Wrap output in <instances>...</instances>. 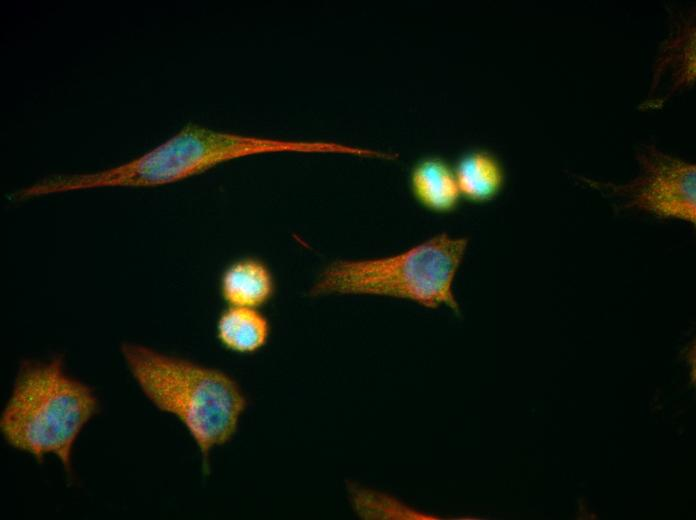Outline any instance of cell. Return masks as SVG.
<instances>
[{
  "mask_svg": "<svg viewBox=\"0 0 696 520\" xmlns=\"http://www.w3.org/2000/svg\"><path fill=\"white\" fill-rule=\"evenodd\" d=\"M270 336V321L258 308L228 306L216 322L219 343L233 353H257L267 345Z\"/></svg>",
  "mask_w": 696,
  "mask_h": 520,
  "instance_id": "ba28073f",
  "label": "cell"
},
{
  "mask_svg": "<svg viewBox=\"0 0 696 520\" xmlns=\"http://www.w3.org/2000/svg\"><path fill=\"white\" fill-rule=\"evenodd\" d=\"M408 182L414 200L429 212L450 214L459 206L461 194L454 168L441 156L418 159L410 169Z\"/></svg>",
  "mask_w": 696,
  "mask_h": 520,
  "instance_id": "52a82bcc",
  "label": "cell"
},
{
  "mask_svg": "<svg viewBox=\"0 0 696 520\" xmlns=\"http://www.w3.org/2000/svg\"><path fill=\"white\" fill-rule=\"evenodd\" d=\"M468 239L436 234L394 255L337 259L319 272L312 297L372 295L414 302L427 309L444 306L460 315L453 290Z\"/></svg>",
  "mask_w": 696,
  "mask_h": 520,
  "instance_id": "277c9868",
  "label": "cell"
},
{
  "mask_svg": "<svg viewBox=\"0 0 696 520\" xmlns=\"http://www.w3.org/2000/svg\"><path fill=\"white\" fill-rule=\"evenodd\" d=\"M341 154L357 157L358 146L335 141L288 140L218 131L187 123L149 151L117 166L47 176L28 185V199L96 188H153L173 184L232 160L272 153Z\"/></svg>",
  "mask_w": 696,
  "mask_h": 520,
  "instance_id": "6da1fadb",
  "label": "cell"
},
{
  "mask_svg": "<svg viewBox=\"0 0 696 520\" xmlns=\"http://www.w3.org/2000/svg\"><path fill=\"white\" fill-rule=\"evenodd\" d=\"M454 172L461 197L474 203L494 199L505 179L498 159L484 150H472L461 155Z\"/></svg>",
  "mask_w": 696,
  "mask_h": 520,
  "instance_id": "9c48e42d",
  "label": "cell"
},
{
  "mask_svg": "<svg viewBox=\"0 0 696 520\" xmlns=\"http://www.w3.org/2000/svg\"><path fill=\"white\" fill-rule=\"evenodd\" d=\"M645 173L636 184L633 203L665 218L696 220V167L660 153L644 162Z\"/></svg>",
  "mask_w": 696,
  "mask_h": 520,
  "instance_id": "5b68a950",
  "label": "cell"
},
{
  "mask_svg": "<svg viewBox=\"0 0 696 520\" xmlns=\"http://www.w3.org/2000/svg\"><path fill=\"white\" fill-rule=\"evenodd\" d=\"M120 349L145 397L185 426L208 473L211 450L232 440L248 406L240 385L224 371L142 344L124 342Z\"/></svg>",
  "mask_w": 696,
  "mask_h": 520,
  "instance_id": "7a4b0ae2",
  "label": "cell"
},
{
  "mask_svg": "<svg viewBox=\"0 0 696 520\" xmlns=\"http://www.w3.org/2000/svg\"><path fill=\"white\" fill-rule=\"evenodd\" d=\"M219 293L228 306L260 308L276 293V280L269 265L256 256L229 263L219 278Z\"/></svg>",
  "mask_w": 696,
  "mask_h": 520,
  "instance_id": "8992f818",
  "label": "cell"
},
{
  "mask_svg": "<svg viewBox=\"0 0 696 520\" xmlns=\"http://www.w3.org/2000/svg\"><path fill=\"white\" fill-rule=\"evenodd\" d=\"M98 411L93 389L65 372L62 357L25 360L2 410L0 431L8 445L39 463L55 455L72 477L73 446Z\"/></svg>",
  "mask_w": 696,
  "mask_h": 520,
  "instance_id": "3957f363",
  "label": "cell"
}]
</instances>
